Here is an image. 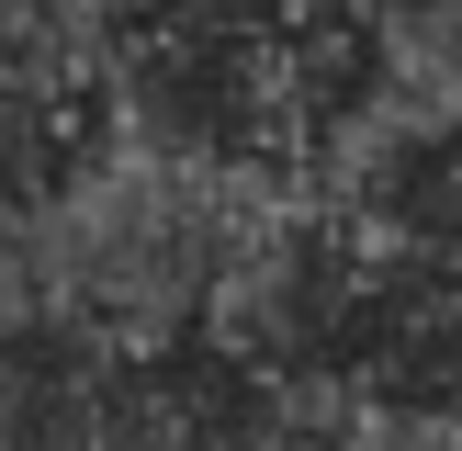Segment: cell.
<instances>
[{
    "label": "cell",
    "instance_id": "obj_1",
    "mask_svg": "<svg viewBox=\"0 0 462 451\" xmlns=\"http://www.w3.org/2000/svg\"><path fill=\"white\" fill-rule=\"evenodd\" d=\"M373 79L361 0H102L90 12V147L215 180H293L328 158Z\"/></svg>",
    "mask_w": 462,
    "mask_h": 451
},
{
    "label": "cell",
    "instance_id": "obj_3",
    "mask_svg": "<svg viewBox=\"0 0 462 451\" xmlns=\"http://www.w3.org/2000/svg\"><path fill=\"white\" fill-rule=\"evenodd\" d=\"M90 158V12L0 0V226H23Z\"/></svg>",
    "mask_w": 462,
    "mask_h": 451
},
{
    "label": "cell",
    "instance_id": "obj_4",
    "mask_svg": "<svg viewBox=\"0 0 462 451\" xmlns=\"http://www.w3.org/2000/svg\"><path fill=\"white\" fill-rule=\"evenodd\" d=\"M316 451H462V406H350L316 428Z\"/></svg>",
    "mask_w": 462,
    "mask_h": 451
},
{
    "label": "cell",
    "instance_id": "obj_2",
    "mask_svg": "<svg viewBox=\"0 0 462 451\" xmlns=\"http://www.w3.org/2000/svg\"><path fill=\"white\" fill-rule=\"evenodd\" d=\"M293 192L260 180H215V170H170L135 147H90L34 215L12 226L23 248V293L34 316L113 350H192L215 327L237 260L271 237Z\"/></svg>",
    "mask_w": 462,
    "mask_h": 451
}]
</instances>
